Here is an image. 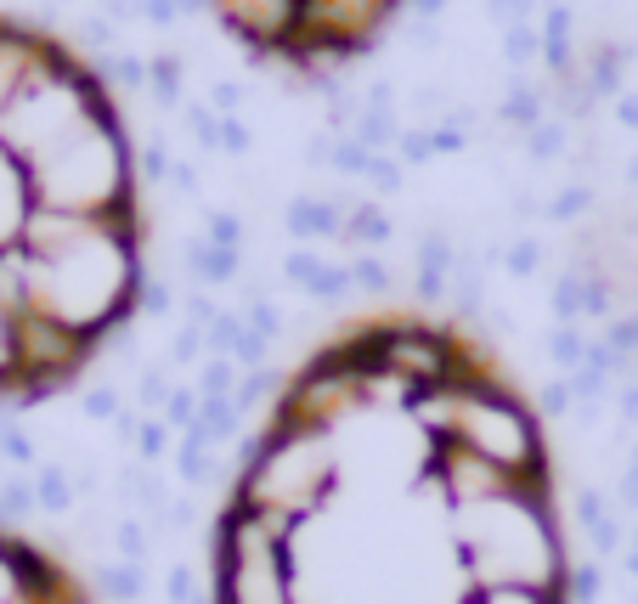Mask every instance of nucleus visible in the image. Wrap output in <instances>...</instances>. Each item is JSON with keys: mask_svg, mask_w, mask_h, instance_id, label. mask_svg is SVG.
Returning <instances> with one entry per match:
<instances>
[{"mask_svg": "<svg viewBox=\"0 0 638 604\" xmlns=\"http://www.w3.org/2000/svg\"><path fill=\"white\" fill-rule=\"evenodd\" d=\"M210 604H570L531 401L458 322L333 333L244 447Z\"/></svg>", "mask_w": 638, "mask_h": 604, "instance_id": "f257e3e1", "label": "nucleus"}, {"mask_svg": "<svg viewBox=\"0 0 638 604\" xmlns=\"http://www.w3.org/2000/svg\"><path fill=\"white\" fill-rule=\"evenodd\" d=\"M142 306V221L57 210L40 153L0 130V401L35 407Z\"/></svg>", "mask_w": 638, "mask_h": 604, "instance_id": "f03ea898", "label": "nucleus"}, {"mask_svg": "<svg viewBox=\"0 0 638 604\" xmlns=\"http://www.w3.org/2000/svg\"><path fill=\"white\" fill-rule=\"evenodd\" d=\"M0 604H91V593L57 554L0 531Z\"/></svg>", "mask_w": 638, "mask_h": 604, "instance_id": "7ed1b4c3", "label": "nucleus"}, {"mask_svg": "<svg viewBox=\"0 0 638 604\" xmlns=\"http://www.w3.org/2000/svg\"><path fill=\"white\" fill-rule=\"evenodd\" d=\"M221 35L255 51V62L283 57L306 28V0H210Z\"/></svg>", "mask_w": 638, "mask_h": 604, "instance_id": "20e7f679", "label": "nucleus"}, {"mask_svg": "<svg viewBox=\"0 0 638 604\" xmlns=\"http://www.w3.org/2000/svg\"><path fill=\"white\" fill-rule=\"evenodd\" d=\"M543 96H548L543 85H531L525 74H515V80H509V103H503L497 114L509 119V125H525V130H531V125H543Z\"/></svg>", "mask_w": 638, "mask_h": 604, "instance_id": "39448f33", "label": "nucleus"}, {"mask_svg": "<svg viewBox=\"0 0 638 604\" xmlns=\"http://www.w3.org/2000/svg\"><path fill=\"white\" fill-rule=\"evenodd\" d=\"M96 80L103 85H119V91H147L153 85V62H142V57H103L96 62Z\"/></svg>", "mask_w": 638, "mask_h": 604, "instance_id": "423d86ee", "label": "nucleus"}, {"mask_svg": "<svg viewBox=\"0 0 638 604\" xmlns=\"http://www.w3.org/2000/svg\"><path fill=\"white\" fill-rule=\"evenodd\" d=\"M503 62L509 69H531V62H543V28L536 23H515V28H503Z\"/></svg>", "mask_w": 638, "mask_h": 604, "instance_id": "0eeeda50", "label": "nucleus"}, {"mask_svg": "<svg viewBox=\"0 0 638 604\" xmlns=\"http://www.w3.org/2000/svg\"><path fill=\"white\" fill-rule=\"evenodd\" d=\"M356 142L374 153V147H390V142H401L395 137V119L385 114V108H362V119H356Z\"/></svg>", "mask_w": 638, "mask_h": 604, "instance_id": "6e6552de", "label": "nucleus"}, {"mask_svg": "<svg viewBox=\"0 0 638 604\" xmlns=\"http://www.w3.org/2000/svg\"><path fill=\"white\" fill-rule=\"evenodd\" d=\"M153 103L158 108H176L181 103V62L176 57H153Z\"/></svg>", "mask_w": 638, "mask_h": 604, "instance_id": "1a4fd4ad", "label": "nucleus"}, {"mask_svg": "<svg viewBox=\"0 0 638 604\" xmlns=\"http://www.w3.org/2000/svg\"><path fill=\"white\" fill-rule=\"evenodd\" d=\"M80 40H85L91 51H114V46H119V23H114L108 12H96V17L80 23Z\"/></svg>", "mask_w": 638, "mask_h": 604, "instance_id": "9d476101", "label": "nucleus"}, {"mask_svg": "<svg viewBox=\"0 0 638 604\" xmlns=\"http://www.w3.org/2000/svg\"><path fill=\"white\" fill-rule=\"evenodd\" d=\"M210 108H215L221 119H238V108H244V80H226V74H221V80L210 85Z\"/></svg>", "mask_w": 638, "mask_h": 604, "instance_id": "9b49d317", "label": "nucleus"}, {"mask_svg": "<svg viewBox=\"0 0 638 604\" xmlns=\"http://www.w3.org/2000/svg\"><path fill=\"white\" fill-rule=\"evenodd\" d=\"M525 147H531L536 158H554V153L565 147V125H559V119H543V125H531V137H525Z\"/></svg>", "mask_w": 638, "mask_h": 604, "instance_id": "f8f14e48", "label": "nucleus"}, {"mask_svg": "<svg viewBox=\"0 0 638 604\" xmlns=\"http://www.w3.org/2000/svg\"><path fill=\"white\" fill-rule=\"evenodd\" d=\"M333 158H340V170H374V153H367L362 142H340Z\"/></svg>", "mask_w": 638, "mask_h": 604, "instance_id": "ddd939ff", "label": "nucleus"}, {"mask_svg": "<svg viewBox=\"0 0 638 604\" xmlns=\"http://www.w3.org/2000/svg\"><path fill=\"white\" fill-rule=\"evenodd\" d=\"M221 147L244 153V147H249V125H244V119H221Z\"/></svg>", "mask_w": 638, "mask_h": 604, "instance_id": "4468645a", "label": "nucleus"}, {"mask_svg": "<svg viewBox=\"0 0 638 604\" xmlns=\"http://www.w3.org/2000/svg\"><path fill=\"white\" fill-rule=\"evenodd\" d=\"M103 12L114 23H130V17H147V0H103Z\"/></svg>", "mask_w": 638, "mask_h": 604, "instance_id": "2eb2a0df", "label": "nucleus"}, {"mask_svg": "<svg viewBox=\"0 0 638 604\" xmlns=\"http://www.w3.org/2000/svg\"><path fill=\"white\" fill-rule=\"evenodd\" d=\"M181 17V7H176V0H147V23H158V28H170Z\"/></svg>", "mask_w": 638, "mask_h": 604, "instance_id": "dca6fc26", "label": "nucleus"}, {"mask_svg": "<svg viewBox=\"0 0 638 604\" xmlns=\"http://www.w3.org/2000/svg\"><path fill=\"white\" fill-rule=\"evenodd\" d=\"M413 46H418L424 57H435V51H441V28H435V23H418V28H413Z\"/></svg>", "mask_w": 638, "mask_h": 604, "instance_id": "f3484780", "label": "nucleus"}, {"mask_svg": "<svg viewBox=\"0 0 638 604\" xmlns=\"http://www.w3.org/2000/svg\"><path fill=\"white\" fill-rule=\"evenodd\" d=\"M429 142H435V153H458V147H463V130L441 119V130H435V137H429Z\"/></svg>", "mask_w": 638, "mask_h": 604, "instance_id": "a211bd4d", "label": "nucleus"}, {"mask_svg": "<svg viewBox=\"0 0 638 604\" xmlns=\"http://www.w3.org/2000/svg\"><path fill=\"white\" fill-rule=\"evenodd\" d=\"M395 147L407 153V158H429V153H435V142H429V137H418V130H407V137H401Z\"/></svg>", "mask_w": 638, "mask_h": 604, "instance_id": "6ab92c4d", "label": "nucleus"}, {"mask_svg": "<svg viewBox=\"0 0 638 604\" xmlns=\"http://www.w3.org/2000/svg\"><path fill=\"white\" fill-rule=\"evenodd\" d=\"M616 119H622L627 130H638V91H622V96H616Z\"/></svg>", "mask_w": 638, "mask_h": 604, "instance_id": "aec40b11", "label": "nucleus"}, {"mask_svg": "<svg viewBox=\"0 0 638 604\" xmlns=\"http://www.w3.org/2000/svg\"><path fill=\"white\" fill-rule=\"evenodd\" d=\"M374 176H379V187H395V164L390 158H374Z\"/></svg>", "mask_w": 638, "mask_h": 604, "instance_id": "412c9836", "label": "nucleus"}, {"mask_svg": "<svg viewBox=\"0 0 638 604\" xmlns=\"http://www.w3.org/2000/svg\"><path fill=\"white\" fill-rule=\"evenodd\" d=\"M142 170H147V176H158V170H164V153H158V147H147V153H142Z\"/></svg>", "mask_w": 638, "mask_h": 604, "instance_id": "4be33fe9", "label": "nucleus"}, {"mask_svg": "<svg viewBox=\"0 0 638 604\" xmlns=\"http://www.w3.org/2000/svg\"><path fill=\"white\" fill-rule=\"evenodd\" d=\"M570 7H577V0H570Z\"/></svg>", "mask_w": 638, "mask_h": 604, "instance_id": "5701e85b", "label": "nucleus"}]
</instances>
